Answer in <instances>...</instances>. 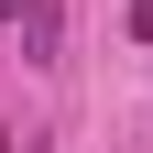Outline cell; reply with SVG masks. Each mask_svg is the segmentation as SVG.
<instances>
[{
  "label": "cell",
  "mask_w": 153,
  "mask_h": 153,
  "mask_svg": "<svg viewBox=\"0 0 153 153\" xmlns=\"http://www.w3.org/2000/svg\"><path fill=\"white\" fill-rule=\"evenodd\" d=\"M55 33H66V0H22V55L55 66Z\"/></svg>",
  "instance_id": "1"
},
{
  "label": "cell",
  "mask_w": 153,
  "mask_h": 153,
  "mask_svg": "<svg viewBox=\"0 0 153 153\" xmlns=\"http://www.w3.org/2000/svg\"><path fill=\"white\" fill-rule=\"evenodd\" d=\"M131 33H153V0H142V11H131Z\"/></svg>",
  "instance_id": "2"
},
{
  "label": "cell",
  "mask_w": 153,
  "mask_h": 153,
  "mask_svg": "<svg viewBox=\"0 0 153 153\" xmlns=\"http://www.w3.org/2000/svg\"><path fill=\"white\" fill-rule=\"evenodd\" d=\"M0 153H11V131H0Z\"/></svg>",
  "instance_id": "3"
}]
</instances>
